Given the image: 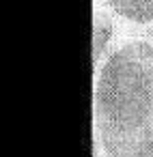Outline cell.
Here are the masks:
<instances>
[{"label":"cell","mask_w":153,"mask_h":157,"mask_svg":"<svg viewBox=\"0 0 153 157\" xmlns=\"http://www.w3.org/2000/svg\"><path fill=\"white\" fill-rule=\"evenodd\" d=\"M95 69V144L153 129V43L147 37L121 41Z\"/></svg>","instance_id":"obj_1"},{"label":"cell","mask_w":153,"mask_h":157,"mask_svg":"<svg viewBox=\"0 0 153 157\" xmlns=\"http://www.w3.org/2000/svg\"><path fill=\"white\" fill-rule=\"evenodd\" d=\"M121 20L104 5L95 2L93 11V63L95 67L101 65V60L116 48V30H119Z\"/></svg>","instance_id":"obj_2"},{"label":"cell","mask_w":153,"mask_h":157,"mask_svg":"<svg viewBox=\"0 0 153 157\" xmlns=\"http://www.w3.org/2000/svg\"><path fill=\"white\" fill-rule=\"evenodd\" d=\"M95 2L108 7L121 20V24L144 30L153 26V0H95Z\"/></svg>","instance_id":"obj_3"},{"label":"cell","mask_w":153,"mask_h":157,"mask_svg":"<svg viewBox=\"0 0 153 157\" xmlns=\"http://www.w3.org/2000/svg\"><path fill=\"white\" fill-rule=\"evenodd\" d=\"M99 153L104 157H153V129L114 142H99Z\"/></svg>","instance_id":"obj_4"}]
</instances>
